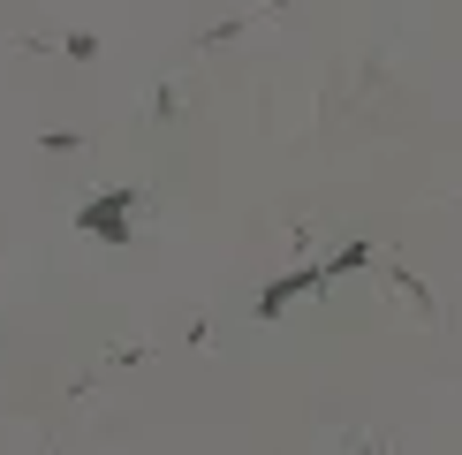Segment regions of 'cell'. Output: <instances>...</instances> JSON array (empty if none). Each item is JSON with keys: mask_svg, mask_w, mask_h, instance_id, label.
Here are the masks:
<instances>
[{"mask_svg": "<svg viewBox=\"0 0 462 455\" xmlns=\"http://www.w3.org/2000/svg\"><path fill=\"white\" fill-rule=\"evenodd\" d=\"M364 258H372V251H364V243H349V251H341V258L311 265V274H288V281H273V289L258 296V319H281V303H288V296H303V289H326V281H334V274H349V265H364Z\"/></svg>", "mask_w": 462, "mask_h": 455, "instance_id": "1", "label": "cell"}, {"mask_svg": "<svg viewBox=\"0 0 462 455\" xmlns=\"http://www.w3.org/2000/svg\"><path fill=\"white\" fill-rule=\"evenodd\" d=\"M129 213H137V190H106V198H91L76 228L84 236H106V243H129Z\"/></svg>", "mask_w": 462, "mask_h": 455, "instance_id": "2", "label": "cell"}]
</instances>
